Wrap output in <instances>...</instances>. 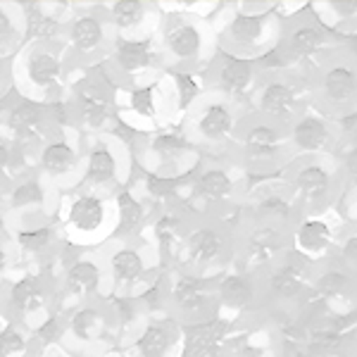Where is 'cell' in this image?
I'll list each match as a JSON object with an SVG mask.
<instances>
[{
	"instance_id": "6da1fadb",
	"label": "cell",
	"mask_w": 357,
	"mask_h": 357,
	"mask_svg": "<svg viewBox=\"0 0 357 357\" xmlns=\"http://www.w3.org/2000/svg\"><path fill=\"white\" fill-rule=\"evenodd\" d=\"M183 10H162L155 33L165 74H203L220 53L212 15L195 10L198 3H174ZM220 10V8H217Z\"/></svg>"
},
{
	"instance_id": "7a4b0ae2",
	"label": "cell",
	"mask_w": 357,
	"mask_h": 357,
	"mask_svg": "<svg viewBox=\"0 0 357 357\" xmlns=\"http://www.w3.org/2000/svg\"><path fill=\"white\" fill-rule=\"evenodd\" d=\"M212 26L220 53L257 62L276 50L284 17L276 13L274 0L220 3V10L212 15Z\"/></svg>"
},
{
	"instance_id": "3957f363",
	"label": "cell",
	"mask_w": 357,
	"mask_h": 357,
	"mask_svg": "<svg viewBox=\"0 0 357 357\" xmlns=\"http://www.w3.org/2000/svg\"><path fill=\"white\" fill-rule=\"evenodd\" d=\"M250 102L236 100L217 91H203L198 100L183 112L178 129L203 158H229Z\"/></svg>"
},
{
	"instance_id": "277c9868",
	"label": "cell",
	"mask_w": 357,
	"mask_h": 357,
	"mask_svg": "<svg viewBox=\"0 0 357 357\" xmlns=\"http://www.w3.org/2000/svg\"><path fill=\"white\" fill-rule=\"evenodd\" d=\"M238 210L191 222L165 267L215 279L234 264V224Z\"/></svg>"
},
{
	"instance_id": "5b68a950",
	"label": "cell",
	"mask_w": 357,
	"mask_h": 357,
	"mask_svg": "<svg viewBox=\"0 0 357 357\" xmlns=\"http://www.w3.org/2000/svg\"><path fill=\"white\" fill-rule=\"evenodd\" d=\"M291 8L293 3H276V13L284 17V26L274 53L286 72L310 82L317 62L343 41L319 24V20L310 10V0H298L296 10Z\"/></svg>"
},
{
	"instance_id": "8992f818",
	"label": "cell",
	"mask_w": 357,
	"mask_h": 357,
	"mask_svg": "<svg viewBox=\"0 0 357 357\" xmlns=\"http://www.w3.org/2000/svg\"><path fill=\"white\" fill-rule=\"evenodd\" d=\"M229 160L252 181L281 176L296 160L289 143V129L250 112L241 124Z\"/></svg>"
},
{
	"instance_id": "52a82bcc",
	"label": "cell",
	"mask_w": 357,
	"mask_h": 357,
	"mask_svg": "<svg viewBox=\"0 0 357 357\" xmlns=\"http://www.w3.org/2000/svg\"><path fill=\"white\" fill-rule=\"evenodd\" d=\"M67 126L72 124L65 100L38 102L20 93L15 100H0V138H5L20 153H38Z\"/></svg>"
},
{
	"instance_id": "ba28073f",
	"label": "cell",
	"mask_w": 357,
	"mask_h": 357,
	"mask_svg": "<svg viewBox=\"0 0 357 357\" xmlns=\"http://www.w3.org/2000/svg\"><path fill=\"white\" fill-rule=\"evenodd\" d=\"M260 312L276 324H291L312 303V267L286 252L267 272L257 276Z\"/></svg>"
},
{
	"instance_id": "9c48e42d",
	"label": "cell",
	"mask_w": 357,
	"mask_h": 357,
	"mask_svg": "<svg viewBox=\"0 0 357 357\" xmlns=\"http://www.w3.org/2000/svg\"><path fill=\"white\" fill-rule=\"evenodd\" d=\"M281 176L296 195L301 220L338 210L345 195V181L336 155H303L293 160Z\"/></svg>"
},
{
	"instance_id": "30bf717a",
	"label": "cell",
	"mask_w": 357,
	"mask_h": 357,
	"mask_svg": "<svg viewBox=\"0 0 357 357\" xmlns=\"http://www.w3.org/2000/svg\"><path fill=\"white\" fill-rule=\"evenodd\" d=\"M310 107L341 122L357 114V60L341 45L329 50L310 74Z\"/></svg>"
},
{
	"instance_id": "8fae6325",
	"label": "cell",
	"mask_w": 357,
	"mask_h": 357,
	"mask_svg": "<svg viewBox=\"0 0 357 357\" xmlns=\"http://www.w3.org/2000/svg\"><path fill=\"white\" fill-rule=\"evenodd\" d=\"M69 55L65 45L24 43L13 60L15 91L38 102L60 100L65 89Z\"/></svg>"
},
{
	"instance_id": "7c38bea8",
	"label": "cell",
	"mask_w": 357,
	"mask_h": 357,
	"mask_svg": "<svg viewBox=\"0 0 357 357\" xmlns=\"http://www.w3.org/2000/svg\"><path fill=\"white\" fill-rule=\"evenodd\" d=\"M293 227L267 220H252L238 212L234 224V264L250 276H260L286 252H291Z\"/></svg>"
},
{
	"instance_id": "4fadbf2b",
	"label": "cell",
	"mask_w": 357,
	"mask_h": 357,
	"mask_svg": "<svg viewBox=\"0 0 357 357\" xmlns=\"http://www.w3.org/2000/svg\"><path fill=\"white\" fill-rule=\"evenodd\" d=\"M117 343V326L105 298L82 303L65 312L60 348L79 357H98L107 350H114Z\"/></svg>"
},
{
	"instance_id": "5bb4252c",
	"label": "cell",
	"mask_w": 357,
	"mask_h": 357,
	"mask_svg": "<svg viewBox=\"0 0 357 357\" xmlns=\"http://www.w3.org/2000/svg\"><path fill=\"white\" fill-rule=\"evenodd\" d=\"M62 234L72 245H93L98 241L107 243L114 236V205H110V195L74 188L62 203Z\"/></svg>"
},
{
	"instance_id": "9a60e30c",
	"label": "cell",
	"mask_w": 357,
	"mask_h": 357,
	"mask_svg": "<svg viewBox=\"0 0 357 357\" xmlns=\"http://www.w3.org/2000/svg\"><path fill=\"white\" fill-rule=\"evenodd\" d=\"M310 110V86L305 79L279 69L262 74V82L250 98V112L276 126H289Z\"/></svg>"
},
{
	"instance_id": "2e32d148",
	"label": "cell",
	"mask_w": 357,
	"mask_h": 357,
	"mask_svg": "<svg viewBox=\"0 0 357 357\" xmlns=\"http://www.w3.org/2000/svg\"><path fill=\"white\" fill-rule=\"evenodd\" d=\"M165 314L176 324L193 326L220 317L215 298V279L165 267Z\"/></svg>"
},
{
	"instance_id": "e0dca14e",
	"label": "cell",
	"mask_w": 357,
	"mask_h": 357,
	"mask_svg": "<svg viewBox=\"0 0 357 357\" xmlns=\"http://www.w3.org/2000/svg\"><path fill=\"white\" fill-rule=\"evenodd\" d=\"M100 262L105 269L107 293L114 296H136L165 267V264L151 262V245L122 238L107 241Z\"/></svg>"
},
{
	"instance_id": "ac0fdd59",
	"label": "cell",
	"mask_w": 357,
	"mask_h": 357,
	"mask_svg": "<svg viewBox=\"0 0 357 357\" xmlns=\"http://www.w3.org/2000/svg\"><path fill=\"white\" fill-rule=\"evenodd\" d=\"M57 279L48 272H24L0 291L3 312L10 321L24 324L29 331L55 312Z\"/></svg>"
},
{
	"instance_id": "d6986e66",
	"label": "cell",
	"mask_w": 357,
	"mask_h": 357,
	"mask_svg": "<svg viewBox=\"0 0 357 357\" xmlns=\"http://www.w3.org/2000/svg\"><path fill=\"white\" fill-rule=\"evenodd\" d=\"M69 124L77 134L105 136L117 124V96L98 77L82 79L65 102Z\"/></svg>"
},
{
	"instance_id": "ffe728a7",
	"label": "cell",
	"mask_w": 357,
	"mask_h": 357,
	"mask_svg": "<svg viewBox=\"0 0 357 357\" xmlns=\"http://www.w3.org/2000/svg\"><path fill=\"white\" fill-rule=\"evenodd\" d=\"M107 69L112 79H122L124 89L151 84L165 74L162 62H160L158 43L153 38H124L114 36L107 55Z\"/></svg>"
},
{
	"instance_id": "44dd1931",
	"label": "cell",
	"mask_w": 357,
	"mask_h": 357,
	"mask_svg": "<svg viewBox=\"0 0 357 357\" xmlns=\"http://www.w3.org/2000/svg\"><path fill=\"white\" fill-rule=\"evenodd\" d=\"M112 41L114 31L107 24L100 5H93V10H79L65 26V48L74 62L93 65L107 60Z\"/></svg>"
},
{
	"instance_id": "7402d4cb",
	"label": "cell",
	"mask_w": 357,
	"mask_h": 357,
	"mask_svg": "<svg viewBox=\"0 0 357 357\" xmlns=\"http://www.w3.org/2000/svg\"><path fill=\"white\" fill-rule=\"evenodd\" d=\"M241 212L252 220H267L286 227H296L301 222L296 195L284 176L274 178H255L248 183L245 198L241 203Z\"/></svg>"
},
{
	"instance_id": "603a6c76",
	"label": "cell",
	"mask_w": 357,
	"mask_h": 357,
	"mask_svg": "<svg viewBox=\"0 0 357 357\" xmlns=\"http://www.w3.org/2000/svg\"><path fill=\"white\" fill-rule=\"evenodd\" d=\"M102 296H107V279L102 262L89 255L72 257L57 279L55 307H60V312L65 314L67 310Z\"/></svg>"
},
{
	"instance_id": "cb8c5ba5",
	"label": "cell",
	"mask_w": 357,
	"mask_h": 357,
	"mask_svg": "<svg viewBox=\"0 0 357 357\" xmlns=\"http://www.w3.org/2000/svg\"><path fill=\"white\" fill-rule=\"evenodd\" d=\"M341 227L343 217L338 210L317 217H303L291 231V252L310 267L331 260Z\"/></svg>"
},
{
	"instance_id": "d4e9b609",
	"label": "cell",
	"mask_w": 357,
	"mask_h": 357,
	"mask_svg": "<svg viewBox=\"0 0 357 357\" xmlns=\"http://www.w3.org/2000/svg\"><path fill=\"white\" fill-rule=\"evenodd\" d=\"M312 303L331 314H353L357 305V274L336 257L312 267Z\"/></svg>"
},
{
	"instance_id": "484cf974",
	"label": "cell",
	"mask_w": 357,
	"mask_h": 357,
	"mask_svg": "<svg viewBox=\"0 0 357 357\" xmlns=\"http://www.w3.org/2000/svg\"><path fill=\"white\" fill-rule=\"evenodd\" d=\"M200 79L207 91H217V93L236 98V100L250 102L252 93L262 82V74L255 62L217 53L215 60L200 74Z\"/></svg>"
},
{
	"instance_id": "4316f807",
	"label": "cell",
	"mask_w": 357,
	"mask_h": 357,
	"mask_svg": "<svg viewBox=\"0 0 357 357\" xmlns=\"http://www.w3.org/2000/svg\"><path fill=\"white\" fill-rule=\"evenodd\" d=\"M122 146L124 143L119 141V146L112 148L107 136H96V141L89 143V148L84 153L82 188L112 195L117 188L126 186V181L122 178L124 158L122 151H119Z\"/></svg>"
},
{
	"instance_id": "83f0119b",
	"label": "cell",
	"mask_w": 357,
	"mask_h": 357,
	"mask_svg": "<svg viewBox=\"0 0 357 357\" xmlns=\"http://www.w3.org/2000/svg\"><path fill=\"white\" fill-rule=\"evenodd\" d=\"M215 298L217 310L224 319L238 321L243 317L260 312V286L257 276H250L236 267L215 276Z\"/></svg>"
},
{
	"instance_id": "f1b7e54d",
	"label": "cell",
	"mask_w": 357,
	"mask_h": 357,
	"mask_svg": "<svg viewBox=\"0 0 357 357\" xmlns=\"http://www.w3.org/2000/svg\"><path fill=\"white\" fill-rule=\"evenodd\" d=\"M341 124L310 107L289 126V143L296 158L303 155H336L341 146Z\"/></svg>"
},
{
	"instance_id": "f546056e",
	"label": "cell",
	"mask_w": 357,
	"mask_h": 357,
	"mask_svg": "<svg viewBox=\"0 0 357 357\" xmlns=\"http://www.w3.org/2000/svg\"><path fill=\"white\" fill-rule=\"evenodd\" d=\"M77 136V131L67 126L36 153V172L45 181H50L53 188L62 181H72L84 172V153L79 151V146H74Z\"/></svg>"
},
{
	"instance_id": "4dcf8cb0",
	"label": "cell",
	"mask_w": 357,
	"mask_h": 357,
	"mask_svg": "<svg viewBox=\"0 0 357 357\" xmlns=\"http://www.w3.org/2000/svg\"><path fill=\"white\" fill-rule=\"evenodd\" d=\"M107 24L114 36L124 38H153L162 22L160 3H143V0H114L100 5Z\"/></svg>"
},
{
	"instance_id": "1f68e13d",
	"label": "cell",
	"mask_w": 357,
	"mask_h": 357,
	"mask_svg": "<svg viewBox=\"0 0 357 357\" xmlns=\"http://www.w3.org/2000/svg\"><path fill=\"white\" fill-rule=\"evenodd\" d=\"M122 353L126 357H183V326L172 317H153Z\"/></svg>"
},
{
	"instance_id": "d6a6232c",
	"label": "cell",
	"mask_w": 357,
	"mask_h": 357,
	"mask_svg": "<svg viewBox=\"0 0 357 357\" xmlns=\"http://www.w3.org/2000/svg\"><path fill=\"white\" fill-rule=\"evenodd\" d=\"M146 195H138L136 188L122 186L112 193L114 205V236L122 241H138L148 231L153 220V207L146 203Z\"/></svg>"
},
{
	"instance_id": "836d02e7",
	"label": "cell",
	"mask_w": 357,
	"mask_h": 357,
	"mask_svg": "<svg viewBox=\"0 0 357 357\" xmlns=\"http://www.w3.org/2000/svg\"><path fill=\"white\" fill-rule=\"evenodd\" d=\"M62 238H65V234L55 224H33V227L17 229L13 248L22 255L33 257V260H48L60 252Z\"/></svg>"
},
{
	"instance_id": "e575fe53",
	"label": "cell",
	"mask_w": 357,
	"mask_h": 357,
	"mask_svg": "<svg viewBox=\"0 0 357 357\" xmlns=\"http://www.w3.org/2000/svg\"><path fill=\"white\" fill-rule=\"evenodd\" d=\"M310 10L341 41L357 33V0H310Z\"/></svg>"
},
{
	"instance_id": "d590c367",
	"label": "cell",
	"mask_w": 357,
	"mask_h": 357,
	"mask_svg": "<svg viewBox=\"0 0 357 357\" xmlns=\"http://www.w3.org/2000/svg\"><path fill=\"white\" fill-rule=\"evenodd\" d=\"M24 13L26 43H53L65 45V22L45 10L43 3H20Z\"/></svg>"
},
{
	"instance_id": "8d00e7d4",
	"label": "cell",
	"mask_w": 357,
	"mask_h": 357,
	"mask_svg": "<svg viewBox=\"0 0 357 357\" xmlns=\"http://www.w3.org/2000/svg\"><path fill=\"white\" fill-rule=\"evenodd\" d=\"M50 193H53V186L50 181L38 174H24L17 176L8 188H5V200H8V207L15 212L20 210H43L50 200Z\"/></svg>"
},
{
	"instance_id": "74e56055",
	"label": "cell",
	"mask_w": 357,
	"mask_h": 357,
	"mask_svg": "<svg viewBox=\"0 0 357 357\" xmlns=\"http://www.w3.org/2000/svg\"><path fill=\"white\" fill-rule=\"evenodd\" d=\"M26 43L24 13L20 3H0V57L15 60Z\"/></svg>"
},
{
	"instance_id": "f35d334b",
	"label": "cell",
	"mask_w": 357,
	"mask_h": 357,
	"mask_svg": "<svg viewBox=\"0 0 357 357\" xmlns=\"http://www.w3.org/2000/svg\"><path fill=\"white\" fill-rule=\"evenodd\" d=\"M41 348L24 324L5 321L0 326V357H38Z\"/></svg>"
},
{
	"instance_id": "ab89813d",
	"label": "cell",
	"mask_w": 357,
	"mask_h": 357,
	"mask_svg": "<svg viewBox=\"0 0 357 357\" xmlns=\"http://www.w3.org/2000/svg\"><path fill=\"white\" fill-rule=\"evenodd\" d=\"M333 257H336L345 269L357 274V227L348 224L345 220H343L341 234H338V243H336V250H333Z\"/></svg>"
},
{
	"instance_id": "60d3db41",
	"label": "cell",
	"mask_w": 357,
	"mask_h": 357,
	"mask_svg": "<svg viewBox=\"0 0 357 357\" xmlns=\"http://www.w3.org/2000/svg\"><path fill=\"white\" fill-rule=\"evenodd\" d=\"M338 167H341V174L345 181V191L357 186V136L345 138L341 148L336 151Z\"/></svg>"
},
{
	"instance_id": "b9f144b4",
	"label": "cell",
	"mask_w": 357,
	"mask_h": 357,
	"mask_svg": "<svg viewBox=\"0 0 357 357\" xmlns=\"http://www.w3.org/2000/svg\"><path fill=\"white\" fill-rule=\"evenodd\" d=\"M17 153L20 151H15L5 138H0V186H5V188L15 181L17 174H20V169L15 167Z\"/></svg>"
},
{
	"instance_id": "7bdbcfd3",
	"label": "cell",
	"mask_w": 357,
	"mask_h": 357,
	"mask_svg": "<svg viewBox=\"0 0 357 357\" xmlns=\"http://www.w3.org/2000/svg\"><path fill=\"white\" fill-rule=\"evenodd\" d=\"M338 212H341V217L345 222L357 227V186L345 191L341 205H338Z\"/></svg>"
},
{
	"instance_id": "ee69618b",
	"label": "cell",
	"mask_w": 357,
	"mask_h": 357,
	"mask_svg": "<svg viewBox=\"0 0 357 357\" xmlns=\"http://www.w3.org/2000/svg\"><path fill=\"white\" fill-rule=\"evenodd\" d=\"M15 91V79H13V60L0 57V100L8 98Z\"/></svg>"
},
{
	"instance_id": "f6af8a7d",
	"label": "cell",
	"mask_w": 357,
	"mask_h": 357,
	"mask_svg": "<svg viewBox=\"0 0 357 357\" xmlns=\"http://www.w3.org/2000/svg\"><path fill=\"white\" fill-rule=\"evenodd\" d=\"M13 257H15L13 238L0 236V281H3V276L8 274V267H10V262H13Z\"/></svg>"
},
{
	"instance_id": "bcb514c9",
	"label": "cell",
	"mask_w": 357,
	"mask_h": 357,
	"mask_svg": "<svg viewBox=\"0 0 357 357\" xmlns=\"http://www.w3.org/2000/svg\"><path fill=\"white\" fill-rule=\"evenodd\" d=\"M38 357H79V355L69 353V350L60 348V345H53V348H45V350H41V355H38Z\"/></svg>"
},
{
	"instance_id": "7dc6e473",
	"label": "cell",
	"mask_w": 357,
	"mask_h": 357,
	"mask_svg": "<svg viewBox=\"0 0 357 357\" xmlns=\"http://www.w3.org/2000/svg\"><path fill=\"white\" fill-rule=\"evenodd\" d=\"M343 48L348 50V53L357 60V33H355V36H350V38H345V41H343Z\"/></svg>"
},
{
	"instance_id": "c3c4849f",
	"label": "cell",
	"mask_w": 357,
	"mask_h": 357,
	"mask_svg": "<svg viewBox=\"0 0 357 357\" xmlns=\"http://www.w3.org/2000/svg\"><path fill=\"white\" fill-rule=\"evenodd\" d=\"M98 357H126V355L122 353V350L114 348V350H107V353H102V355H98Z\"/></svg>"
},
{
	"instance_id": "681fc988",
	"label": "cell",
	"mask_w": 357,
	"mask_h": 357,
	"mask_svg": "<svg viewBox=\"0 0 357 357\" xmlns=\"http://www.w3.org/2000/svg\"><path fill=\"white\" fill-rule=\"evenodd\" d=\"M5 321H8V317H5V312H3V303H0V326H3Z\"/></svg>"
},
{
	"instance_id": "f907efd6",
	"label": "cell",
	"mask_w": 357,
	"mask_h": 357,
	"mask_svg": "<svg viewBox=\"0 0 357 357\" xmlns=\"http://www.w3.org/2000/svg\"><path fill=\"white\" fill-rule=\"evenodd\" d=\"M350 136H357V114H355V126H353V134H350ZM350 136H345V138H350ZM345 138H343V141H345ZM341 141V143H343Z\"/></svg>"
},
{
	"instance_id": "816d5d0a",
	"label": "cell",
	"mask_w": 357,
	"mask_h": 357,
	"mask_svg": "<svg viewBox=\"0 0 357 357\" xmlns=\"http://www.w3.org/2000/svg\"><path fill=\"white\" fill-rule=\"evenodd\" d=\"M353 321H355V329H357V305H355V310H353Z\"/></svg>"
},
{
	"instance_id": "f5cc1de1",
	"label": "cell",
	"mask_w": 357,
	"mask_h": 357,
	"mask_svg": "<svg viewBox=\"0 0 357 357\" xmlns=\"http://www.w3.org/2000/svg\"><path fill=\"white\" fill-rule=\"evenodd\" d=\"M355 357H357V333H355Z\"/></svg>"
}]
</instances>
